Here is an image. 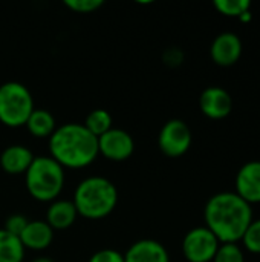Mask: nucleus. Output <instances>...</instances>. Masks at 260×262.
I'll return each instance as SVG.
<instances>
[{
    "label": "nucleus",
    "instance_id": "obj_1",
    "mask_svg": "<svg viewBox=\"0 0 260 262\" xmlns=\"http://www.w3.org/2000/svg\"><path fill=\"white\" fill-rule=\"evenodd\" d=\"M204 220L221 244H238L253 221V209L236 192H219L207 201Z\"/></svg>",
    "mask_w": 260,
    "mask_h": 262
},
{
    "label": "nucleus",
    "instance_id": "obj_2",
    "mask_svg": "<svg viewBox=\"0 0 260 262\" xmlns=\"http://www.w3.org/2000/svg\"><path fill=\"white\" fill-rule=\"evenodd\" d=\"M49 152L63 169H83L90 166L98 152V138L83 124L66 123L49 137Z\"/></svg>",
    "mask_w": 260,
    "mask_h": 262
},
{
    "label": "nucleus",
    "instance_id": "obj_3",
    "mask_svg": "<svg viewBox=\"0 0 260 262\" xmlns=\"http://www.w3.org/2000/svg\"><path fill=\"white\" fill-rule=\"evenodd\" d=\"M72 203L80 216L101 220L110 215L116 207L118 190L115 184L104 177H89L77 186Z\"/></svg>",
    "mask_w": 260,
    "mask_h": 262
},
{
    "label": "nucleus",
    "instance_id": "obj_4",
    "mask_svg": "<svg viewBox=\"0 0 260 262\" xmlns=\"http://www.w3.org/2000/svg\"><path fill=\"white\" fill-rule=\"evenodd\" d=\"M29 195L40 203L55 201L64 186V169L51 157H35L25 173Z\"/></svg>",
    "mask_w": 260,
    "mask_h": 262
},
{
    "label": "nucleus",
    "instance_id": "obj_5",
    "mask_svg": "<svg viewBox=\"0 0 260 262\" xmlns=\"http://www.w3.org/2000/svg\"><path fill=\"white\" fill-rule=\"evenodd\" d=\"M29 89L18 81L0 84V123L8 127H21L34 111Z\"/></svg>",
    "mask_w": 260,
    "mask_h": 262
},
{
    "label": "nucleus",
    "instance_id": "obj_6",
    "mask_svg": "<svg viewBox=\"0 0 260 262\" xmlns=\"http://www.w3.org/2000/svg\"><path fill=\"white\" fill-rule=\"evenodd\" d=\"M193 137L188 124L179 118H173L161 127L158 135V147L164 155L178 158L188 152Z\"/></svg>",
    "mask_w": 260,
    "mask_h": 262
},
{
    "label": "nucleus",
    "instance_id": "obj_7",
    "mask_svg": "<svg viewBox=\"0 0 260 262\" xmlns=\"http://www.w3.org/2000/svg\"><path fill=\"white\" fill-rule=\"evenodd\" d=\"M219 246L218 238L205 226L195 227L184 236L182 253L188 262H211Z\"/></svg>",
    "mask_w": 260,
    "mask_h": 262
},
{
    "label": "nucleus",
    "instance_id": "obj_8",
    "mask_svg": "<svg viewBox=\"0 0 260 262\" xmlns=\"http://www.w3.org/2000/svg\"><path fill=\"white\" fill-rule=\"evenodd\" d=\"M135 150V141L132 135L123 129L112 127L104 135L98 138V152L115 163L126 161L132 157Z\"/></svg>",
    "mask_w": 260,
    "mask_h": 262
},
{
    "label": "nucleus",
    "instance_id": "obj_9",
    "mask_svg": "<svg viewBox=\"0 0 260 262\" xmlns=\"http://www.w3.org/2000/svg\"><path fill=\"white\" fill-rule=\"evenodd\" d=\"M201 112L210 120H224L233 111V98L230 92L221 86H210L199 97Z\"/></svg>",
    "mask_w": 260,
    "mask_h": 262
},
{
    "label": "nucleus",
    "instance_id": "obj_10",
    "mask_svg": "<svg viewBox=\"0 0 260 262\" xmlns=\"http://www.w3.org/2000/svg\"><path fill=\"white\" fill-rule=\"evenodd\" d=\"M244 51L242 40L234 32H221L210 46L211 60L222 68L233 66L239 61Z\"/></svg>",
    "mask_w": 260,
    "mask_h": 262
},
{
    "label": "nucleus",
    "instance_id": "obj_11",
    "mask_svg": "<svg viewBox=\"0 0 260 262\" xmlns=\"http://www.w3.org/2000/svg\"><path fill=\"white\" fill-rule=\"evenodd\" d=\"M236 193L250 206L260 203V161L245 163L236 175Z\"/></svg>",
    "mask_w": 260,
    "mask_h": 262
},
{
    "label": "nucleus",
    "instance_id": "obj_12",
    "mask_svg": "<svg viewBox=\"0 0 260 262\" xmlns=\"http://www.w3.org/2000/svg\"><path fill=\"white\" fill-rule=\"evenodd\" d=\"M124 262H170V256L161 243L155 239H139L127 249Z\"/></svg>",
    "mask_w": 260,
    "mask_h": 262
},
{
    "label": "nucleus",
    "instance_id": "obj_13",
    "mask_svg": "<svg viewBox=\"0 0 260 262\" xmlns=\"http://www.w3.org/2000/svg\"><path fill=\"white\" fill-rule=\"evenodd\" d=\"M21 246L29 250L41 252L46 250L54 241V230L46 221H29L18 236Z\"/></svg>",
    "mask_w": 260,
    "mask_h": 262
},
{
    "label": "nucleus",
    "instance_id": "obj_14",
    "mask_svg": "<svg viewBox=\"0 0 260 262\" xmlns=\"http://www.w3.org/2000/svg\"><path fill=\"white\" fill-rule=\"evenodd\" d=\"M34 158V154L26 146L12 144L0 154V166L8 175H21L26 173Z\"/></svg>",
    "mask_w": 260,
    "mask_h": 262
},
{
    "label": "nucleus",
    "instance_id": "obj_15",
    "mask_svg": "<svg viewBox=\"0 0 260 262\" xmlns=\"http://www.w3.org/2000/svg\"><path fill=\"white\" fill-rule=\"evenodd\" d=\"M78 212L72 201L55 200L46 210V223L52 230H66L77 221Z\"/></svg>",
    "mask_w": 260,
    "mask_h": 262
},
{
    "label": "nucleus",
    "instance_id": "obj_16",
    "mask_svg": "<svg viewBox=\"0 0 260 262\" xmlns=\"http://www.w3.org/2000/svg\"><path fill=\"white\" fill-rule=\"evenodd\" d=\"M25 126L35 138H49L57 129L54 115L46 109H34Z\"/></svg>",
    "mask_w": 260,
    "mask_h": 262
},
{
    "label": "nucleus",
    "instance_id": "obj_17",
    "mask_svg": "<svg viewBox=\"0 0 260 262\" xmlns=\"http://www.w3.org/2000/svg\"><path fill=\"white\" fill-rule=\"evenodd\" d=\"M23 256L25 247L20 239L0 229V262H21Z\"/></svg>",
    "mask_w": 260,
    "mask_h": 262
},
{
    "label": "nucleus",
    "instance_id": "obj_18",
    "mask_svg": "<svg viewBox=\"0 0 260 262\" xmlns=\"http://www.w3.org/2000/svg\"><path fill=\"white\" fill-rule=\"evenodd\" d=\"M113 118L112 115L106 111V109H93L92 112L87 114L83 126L97 138H100L101 135H104L107 130H110L113 126Z\"/></svg>",
    "mask_w": 260,
    "mask_h": 262
},
{
    "label": "nucleus",
    "instance_id": "obj_19",
    "mask_svg": "<svg viewBox=\"0 0 260 262\" xmlns=\"http://www.w3.org/2000/svg\"><path fill=\"white\" fill-rule=\"evenodd\" d=\"M215 8L225 17H241L244 12L250 11L251 3L248 0H216Z\"/></svg>",
    "mask_w": 260,
    "mask_h": 262
},
{
    "label": "nucleus",
    "instance_id": "obj_20",
    "mask_svg": "<svg viewBox=\"0 0 260 262\" xmlns=\"http://www.w3.org/2000/svg\"><path fill=\"white\" fill-rule=\"evenodd\" d=\"M241 241L248 252L254 255H260V218L251 221V224L248 226Z\"/></svg>",
    "mask_w": 260,
    "mask_h": 262
},
{
    "label": "nucleus",
    "instance_id": "obj_21",
    "mask_svg": "<svg viewBox=\"0 0 260 262\" xmlns=\"http://www.w3.org/2000/svg\"><path fill=\"white\" fill-rule=\"evenodd\" d=\"M211 262H245V256L238 244H221Z\"/></svg>",
    "mask_w": 260,
    "mask_h": 262
},
{
    "label": "nucleus",
    "instance_id": "obj_22",
    "mask_svg": "<svg viewBox=\"0 0 260 262\" xmlns=\"http://www.w3.org/2000/svg\"><path fill=\"white\" fill-rule=\"evenodd\" d=\"M104 5L103 0H64V6L78 14H90Z\"/></svg>",
    "mask_w": 260,
    "mask_h": 262
},
{
    "label": "nucleus",
    "instance_id": "obj_23",
    "mask_svg": "<svg viewBox=\"0 0 260 262\" xmlns=\"http://www.w3.org/2000/svg\"><path fill=\"white\" fill-rule=\"evenodd\" d=\"M28 223H29V220H26V216L15 213V215H11V216L6 220L3 230H6L8 233H11V235H14V236L18 238V236L21 235V232L25 230V227H26Z\"/></svg>",
    "mask_w": 260,
    "mask_h": 262
},
{
    "label": "nucleus",
    "instance_id": "obj_24",
    "mask_svg": "<svg viewBox=\"0 0 260 262\" xmlns=\"http://www.w3.org/2000/svg\"><path fill=\"white\" fill-rule=\"evenodd\" d=\"M89 262H124V255L113 249H103L93 253Z\"/></svg>",
    "mask_w": 260,
    "mask_h": 262
},
{
    "label": "nucleus",
    "instance_id": "obj_25",
    "mask_svg": "<svg viewBox=\"0 0 260 262\" xmlns=\"http://www.w3.org/2000/svg\"><path fill=\"white\" fill-rule=\"evenodd\" d=\"M251 18H253V14H251L250 11H247V12H244V14H242V15L239 17V20H241L242 23H248V21H250Z\"/></svg>",
    "mask_w": 260,
    "mask_h": 262
},
{
    "label": "nucleus",
    "instance_id": "obj_26",
    "mask_svg": "<svg viewBox=\"0 0 260 262\" xmlns=\"http://www.w3.org/2000/svg\"><path fill=\"white\" fill-rule=\"evenodd\" d=\"M32 262H54L51 258H48V256H40V258H35Z\"/></svg>",
    "mask_w": 260,
    "mask_h": 262
}]
</instances>
